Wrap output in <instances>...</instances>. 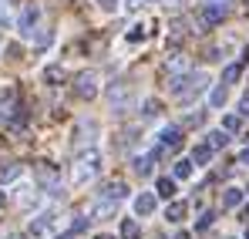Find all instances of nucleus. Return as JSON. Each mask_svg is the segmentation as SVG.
I'll return each mask as SVG.
<instances>
[{
    "instance_id": "11",
    "label": "nucleus",
    "mask_w": 249,
    "mask_h": 239,
    "mask_svg": "<svg viewBox=\"0 0 249 239\" xmlns=\"http://www.w3.org/2000/svg\"><path fill=\"white\" fill-rule=\"evenodd\" d=\"M243 189H236V185H229V189H222V209H236V205H243Z\"/></svg>"
},
{
    "instance_id": "41",
    "label": "nucleus",
    "mask_w": 249,
    "mask_h": 239,
    "mask_svg": "<svg viewBox=\"0 0 249 239\" xmlns=\"http://www.w3.org/2000/svg\"><path fill=\"white\" fill-rule=\"evenodd\" d=\"M0 205H3V192H0Z\"/></svg>"
},
{
    "instance_id": "17",
    "label": "nucleus",
    "mask_w": 249,
    "mask_h": 239,
    "mask_svg": "<svg viewBox=\"0 0 249 239\" xmlns=\"http://www.w3.org/2000/svg\"><path fill=\"white\" fill-rule=\"evenodd\" d=\"M155 196L172 199V196H175V179H159V182H155Z\"/></svg>"
},
{
    "instance_id": "36",
    "label": "nucleus",
    "mask_w": 249,
    "mask_h": 239,
    "mask_svg": "<svg viewBox=\"0 0 249 239\" xmlns=\"http://www.w3.org/2000/svg\"><path fill=\"white\" fill-rule=\"evenodd\" d=\"M202 3H215V7H226V3H232V0H202Z\"/></svg>"
},
{
    "instance_id": "30",
    "label": "nucleus",
    "mask_w": 249,
    "mask_h": 239,
    "mask_svg": "<svg viewBox=\"0 0 249 239\" xmlns=\"http://www.w3.org/2000/svg\"><path fill=\"white\" fill-rule=\"evenodd\" d=\"M212 219H215L212 212H202V216H199V222H196V229H209V226H212Z\"/></svg>"
},
{
    "instance_id": "43",
    "label": "nucleus",
    "mask_w": 249,
    "mask_h": 239,
    "mask_svg": "<svg viewBox=\"0 0 249 239\" xmlns=\"http://www.w3.org/2000/svg\"><path fill=\"white\" fill-rule=\"evenodd\" d=\"M152 3H155V0H152Z\"/></svg>"
},
{
    "instance_id": "28",
    "label": "nucleus",
    "mask_w": 249,
    "mask_h": 239,
    "mask_svg": "<svg viewBox=\"0 0 249 239\" xmlns=\"http://www.w3.org/2000/svg\"><path fill=\"white\" fill-rule=\"evenodd\" d=\"M142 37H145V27H142V24H135V27L128 31V40H131V44H138Z\"/></svg>"
},
{
    "instance_id": "37",
    "label": "nucleus",
    "mask_w": 249,
    "mask_h": 239,
    "mask_svg": "<svg viewBox=\"0 0 249 239\" xmlns=\"http://www.w3.org/2000/svg\"><path fill=\"white\" fill-rule=\"evenodd\" d=\"M3 239H27V236H20V233H7Z\"/></svg>"
},
{
    "instance_id": "4",
    "label": "nucleus",
    "mask_w": 249,
    "mask_h": 239,
    "mask_svg": "<svg viewBox=\"0 0 249 239\" xmlns=\"http://www.w3.org/2000/svg\"><path fill=\"white\" fill-rule=\"evenodd\" d=\"M74 94L84 98V101H91V98L98 94V71H81V74H74Z\"/></svg>"
},
{
    "instance_id": "21",
    "label": "nucleus",
    "mask_w": 249,
    "mask_h": 239,
    "mask_svg": "<svg viewBox=\"0 0 249 239\" xmlns=\"http://www.w3.org/2000/svg\"><path fill=\"white\" fill-rule=\"evenodd\" d=\"M44 81H47V84H61V81H64V68H57V64H51V68L44 71Z\"/></svg>"
},
{
    "instance_id": "31",
    "label": "nucleus",
    "mask_w": 249,
    "mask_h": 239,
    "mask_svg": "<svg viewBox=\"0 0 249 239\" xmlns=\"http://www.w3.org/2000/svg\"><path fill=\"white\" fill-rule=\"evenodd\" d=\"M98 7H101V10H108V14H111V10H115V7H118V0H98Z\"/></svg>"
},
{
    "instance_id": "22",
    "label": "nucleus",
    "mask_w": 249,
    "mask_h": 239,
    "mask_svg": "<svg viewBox=\"0 0 249 239\" xmlns=\"http://www.w3.org/2000/svg\"><path fill=\"white\" fill-rule=\"evenodd\" d=\"M142 115H145V118H159V115H162V105H159L155 98H148V101L142 105Z\"/></svg>"
},
{
    "instance_id": "27",
    "label": "nucleus",
    "mask_w": 249,
    "mask_h": 239,
    "mask_svg": "<svg viewBox=\"0 0 249 239\" xmlns=\"http://www.w3.org/2000/svg\"><path fill=\"white\" fill-rule=\"evenodd\" d=\"M189 175H192V162H175V179H189Z\"/></svg>"
},
{
    "instance_id": "23",
    "label": "nucleus",
    "mask_w": 249,
    "mask_h": 239,
    "mask_svg": "<svg viewBox=\"0 0 249 239\" xmlns=\"http://www.w3.org/2000/svg\"><path fill=\"white\" fill-rule=\"evenodd\" d=\"M209 105H212V108H222V105H226V84H219V88L209 94Z\"/></svg>"
},
{
    "instance_id": "3",
    "label": "nucleus",
    "mask_w": 249,
    "mask_h": 239,
    "mask_svg": "<svg viewBox=\"0 0 249 239\" xmlns=\"http://www.w3.org/2000/svg\"><path fill=\"white\" fill-rule=\"evenodd\" d=\"M108 105H111V111H115V115H124V111L135 105L131 88H128V84H111V88H108Z\"/></svg>"
},
{
    "instance_id": "35",
    "label": "nucleus",
    "mask_w": 249,
    "mask_h": 239,
    "mask_svg": "<svg viewBox=\"0 0 249 239\" xmlns=\"http://www.w3.org/2000/svg\"><path fill=\"white\" fill-rule=\"evenodd\" d=\"M239 165H246V168H249V148H243V155H239Z\"/></svg>"
},
{
    "instance_id": "40",
    "label": "nucleus",
    "mask_w": 249,
    "mask_h": 239,
    "mask_svg": "<svg viewBox=\"0 0 249 239\" xmlns=\"http://www.w3.org/2000/svg\"><path fill=\"white\" fill-rule=\"evenodd\" d=\"M98 239H115V236H108V233H101V236H98Z\"/></svg>"
},
{
    "instance_id": "24",
    "label": "nucleus",
    "mask_w": 249,
    "mask_h": 239,
    "mask_svg": "<svg viewBox=\"0 0 249 239\" xmlns=\"http://www.w3.org/2000/svg\"><path fill=\"white\" fill-rule=\"evenodd\" d=\"M239 128H243V118L239 115H226L222 118V131H239Z\"/></svg>"
},
{
    "instance_id": "42",
    "label": "nucleus",
    "mask_w": 249,
    "mask_h": 239,
    "mask_svg": "<svg viewBox=\"0 0 249 239\" xmlns=\"http://www.w3.org/2000/svg\"><path fill=\"white\" fill-rule=\"evenodd\" d=\"M246 239H249V229H246Z\"/></svg>"
},
{
    "instance_id": "5",
    "label": "nucleus",
    "mask_w": 249,
    "mask_h": 239,
    "mask_svg": "<svg viewBox=\"0 0 249 239\" xmlns=\"http://www.w3.org/2000/svg\"><path fill=\"white\" fill-rule=\"evenodd\" d=\"M222 17H226V7H215V3H202L199 7V17H196V24L209 31V27H215V24H222Z\"/></svg>"
},
{
    "instance_id": "29",
    "label": "nucleus",
    "mask_w": 249,
    "mask_h": 239,
    "mask_svg": "<svg viewBox=\"0 0 249 239\" xmlns=\"http://www.w3.org/2000/svg\"><path fill=\"white\" fill-rule=\"evenodd\" d=\"M88 222H91L88 216H78V219H74V226H71V233H74V236H78V233H84V229H88Z\"/></svg>"
},
{
    "instance_id": "14",
    "label": "nucleus",
    "mask_w": 249,
    "mask_h": 239,
    "mask_svg": "<svg viewBox=\"0 0 249 239\" xmlns=\"http://www.w3.org/2000/svg\"><path fill=\"white\" fill-rule=\"evenodd\" d=\"M51 226H54V216H51V212H44V216H37V219L31 222V236H44Z\"/></svg>"
},
{
    "instance_id": "10",
    "label": "nucleus",
    "mask_w": 249,
    "mask_h": 239,
    "mask_svg": "<svg viewBox=\"0 0 249 239\" xmlns=\"http://www.w3.org/2000/svg\"><path fill=\"white\" fill-rule=\"evenodd\" d=\"M101 196L108 202H118V199L128 196V185H124V182H108V185H101Z\"/></svg>"
},
{
    "instance_id": "19",
    "label": "nucleus",
    "mask_w": 249,
    "mask_h": 239,
    "mask_svg": "<svg viewBox=\"0 0 249 239\" xmlns=\"http://www.w3.org/2000/svg\"><path fill=\"white\" fill-rule=\"evenodd\" d=\"M239 74H243V68H239V64H226V68H222V84H236Z\"/></svg>"
},
{
    "instance_id": "13",
    "label": "nucleus",
    "mask_w": 249,
    "mask_h": 239,
    "mask_svg": "<svg viewBox=\"0 0 249 239\" xmlns=\"http://www.w3.org/2000/svg\"><path fill=\"white\" fill-rule=\"evenodd\" d=\"M212 155H215V152H212V148H209L206 142H199V145H196V148H192V165H209V162H212Z\"/></svg>"
},
{
    "instance_id": "26",
    "label": "nucleus",
    "mask_w": 249,
    "mask_h": 239,
    "mask_svg": "<svg viewBox=\"0 0 249 239\" xmlns=\"http://www.w3.org/2000/svg\"><path fill=\"white\" fill-rule=\"evenodd\" d=\"M122 236L124 239H135V236H138V222H135V219H124V222H122Z\"/></svg>"
},
{
    "instance_id": "34",
    "label": "nucleus",
    "mask_w": 249,
    "mask_h": 239,
    "mask_svg": "<svg viewBox=\"0 0 249 239\" xmlns=\"http://www.w3.org/2000/svg\"><path fill=\"white\" fill-rule=\"evenodd\" d=\"M124 7H128V10H138V7H142V0H124Z\"/></svg>"
},
{
    "instance_id": "8",
    "label": "nucleus",
    "mask_w": 249,
    "mask_h": 239,
    "mask_svg": "<svg viewBox=\"0 0 249 239\" xmlns=\"http://www.w3.org/2000/svg\"><path fill=\"white\" fill-rule=\"evenodd\" d=\"M159 159H162V148H155V152H148V155H138L131 165H135L138 175H152V165H155Z\"/></svg>"
},
{
    "instance_id": "6",
    "label": "nucleus",
    "mask_w": 249,
    "mask_h": 239,
    "mask_svg": "<svg viewBox=\"0 0 249 239\" xmlns=\"http://www.w3.org/2000/svg\"><path fill=\"white\" fill-rule=\"evenodd\" d=\"M37 20H41V7H34V3H31V7H24V10H20V17H17V31H20L24 37H31V34L37 31Z\"/></svg>"
},
{
    "instance_id": "15",
    "label": "nucleus",
    "mask_w": 249,
    "mask_h": 239,
    "mask_svg": "<svg viewBox=\"0 0 249 239\" xmlns=\"http://www.w3.org/2000/svg\"><path fill=\"white\" fill-rule=\"evenodd\" d=\"M212 152H219V148H226L229 145V131H222V128H215V131H209V142H206Z\"/></svg>"
},
{
    "instance_id": "32",
    "label": "nucleus",
    "mask_w": 249,
    "mask_h": 239,
    "mask_svg": "<svg viewBox=\"0 0 249 239\" xmlns=\"http://www.w3.org/2000/svg\"><path fill=\"white\" fill-rule=\"evenodd\" d=\"M178 68H185V61H182V57H172V61H168V71H178Z\"/></svg>"
},
{
    "instance_id": "7",
    "label": "nucleus",
    "mask_w": 249,
    "mask_h": 239,
    "mask_svg": "<svg viewBox=\"0 0 249 239\" xmlns=\"http://www.w3.org/2000/svg\"><path fill=\"white\" fill-rule=\"evenodd\" d=\"M162 152H175L178 145H182V128L178 125H168V128H162Z\"/></svg>"
},
{
    "instance_id": "39",
    "label": "nucleus",
    "mask_w": 249,
    "mask_h": 239,
    "mask_svg": "<svg viewBox=\"0 0 249 239\" xmlns=\"http://www.w3.org/2000/svg\"><path fill=\"white\" fill-rule=\"evenodd\" d=\"M178 239H192V236H189V233H178Z\"/></svg>"
},
{
    "instance_id": "9",
    "label": "nucleus",
    "mask_w": 249,
    "mask_h": 239,
    "mask_svg": "<svg viewBox=\"0 0 249 239\" xmlns=\"http://www.w3.org/2000/svg\"><path fill=\"white\" fill-rule=\"evenodd\" d=\"M135 212H138V216H152V212H155V192L135 196Z\"/></svg>"
},
{
    "instance_id": "1",
    "label": "nucleus",
    "mask_w": 249,
    "mask_h": 239,
    "mask_svg": "<svg viewBox=\"0 0 249 239\" xmlns=\"http://www.w3.org/2000/svg\"><path fill=\"white\" fill-rule=\"evenodd\" d=\"M206 84H209V78L202 74V71H192V74H178V78L168 81V94L189 105L192 98H199V94L206 91Z\"/></svg>"
},
{
    "instance_id": "25",
    "label": "nucleus",
    "mask_w": 249,
    "mask_h": 239,
    "mask_svg": "<svg viewBox=\"0 0 249 239\" xmlns=\"http://www.w3.org/2000/svg\"><path fill=\"white\" fill-rule=\"evenodd\" d=\"M31 37H34V44H37V47H51V40H54V34H51V31H37V34H31Z\"/></svg>"
},
{
    "instance_id": "16",
    "label": "nucleus",
    "mask_w": 249,
    "mask_h": 239,
    "mask_svg": "<svg viewBox=\"0 0 249 239\" xmlns=\"http://www.w3.org/2000/svg\"><path fill=\"white\" fill-rule=\"evenodd\" d=\"M37 179H41L44 185H54V182H57V172H54L51 162H37Z\"/></svg>"
},
{
    "instance_id": "12",
    "label": "nucleus",
    "mask_w": 249,
    "mask_h": 239,
    "mask_svg": "<svg viewBox=\"0 0 249 239\" xmlns=\"http://www.w3.org/2000/svg\"><path fill=\"white\" fill-rule=\"evenodd\" d=\"M185 212H189V205H185V202H168L165 205V219L168 222H182V219H185Z\"/></svg>"
},
{
    "instance_id": "20",
    "label": "nucleus",
    "mask_w": 249,
    "mask_h": 239,
    "mask_svg": "<svg viewBox=\"0 0 249 239\" xmlns=\"http://www.w3.org/2000/svg\"><path fill=\"white\" fill-rule=\"evenodd\" d=\"M14 199H17V205H20V209H31L37 196H34V189H17V196H14Z\"/></svg>"
},
{
    "instance_id": "38",
    "label": "nucleus",
    "mask_w": 249,
    "mask_h": 239,
    "mask_svg": "<svg viewBox=\"0 0 249 239\" xmlns=\"http://www.w3.org/2000/svg\"><path fill=\"white\" fill-rule=\"evenodd\" d=\"M57 239H74V233H61V236H57Z\"/></svg>"
},
{
    "instance_id": "2",
    "label": "nucleus",
    "mask_w": 249,
    "mask_h": 239,
    "mask_svg": "<svg viewBox=\"0 0 249 239\" xmlns=\"http://www.w3.org/2000/svg\"><path fill=\"white\" fill-rule=\"evenodd\" d=\"M98 172H101V152L88 148L81 159L74 162V182H88V179H94Z\"/></svg>"
},
{
    "instance_id": "18",
    "label": "nucleus",
    "mask_w": 249,
    "mask_h": 239,
    "mask_svg": "<svg viewBox=\"0 0 249 239\" xmlns=\"http://www.w3.org/2000/svg\"><path fill=\"white\" fill-rule=\"evenodd\" d=\"M17 175H20V165L17 162H3L0 165V182H14Z\"/></svg>"
},
{
    "instance_id": "33",
    "label": "nucleus",
    "mask_w": 249,
    "mask_h": 239,
    "mask_svg": "<svg viewBox=\"0 0 249 239\" xmlns=\"http://www.w3.org/2000/svg\"><path fill=\"white\" fill-rule=\"evenodd\" d=\"M239 115H246V118H249V94L239 101Z\"/></svg>"
}]
</instances>
